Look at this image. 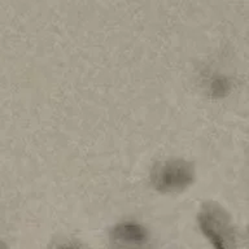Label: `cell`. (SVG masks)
Returning a JSON list of instances; mask_svg holds the SVG:
<instances>
[{
    "mask_svg": "<svg viewBox=\"0 0 249 249\" xmlns=\"http://www.w3.org/2000/svg\"><path fill=\"white\" fill-rule=\"evenodd\" d=\"M0 249H7V247H5L3 241H0Z\"/></svg>",
    "mask_w": 249,
    "mask_h": 249,
    "instance_id": "obj_5",
    "label": "cell"
},
{
    "mask_svg": "<svg viewBox=\"0 0 249 249\" xmlns=\"http://www.w3.org/2000/svg\"><path fill=\"white\" fill-rule=\"evenodd\" d=\"M149 186L165 196L184 194L196 182V167L190 160L169 157L156 162L149 170Z\"/></svg>",
    "mask_w": 249,
    "mask_h": 249,
    "instance_id": "obj_1",
    "label": "cell"
},
{
    "mask_svg": "<svg viewBox=\"0 0 249 249\" xmlns=\"http://www.w3.org/2000/svg\"><path fill=\"white\" fill-rule=\"evenodd\" d=\"M245 249H249V229L245 233Z\"/></svg>",
    "mask_w": 249,
    "mask_h": 249,
    "instance_id": "obj_4",
    "label": "cell"
},
{
    "mask_svg": "<svg viewBox=\"0 0 249 249\" xmlns=\"http://www.w3.org/2000/svg\"><path fill=\"white\" fill-rule=\"evenodd\" d=\"M47 249H87L81 240L71 236H58L51 241Z\"/></svg>",
    "mask_w": 249,
    "mask_h": 249,
    "instance_id": "obj_3",
    "label": "cell"
},
{
    "mask_svg": "<svg viewBox=\"0 0 249 249\" xmlns=\"http://www.w3.org/2000/svg\"><path fill=\"white\" fill-rule=\"evenodd\" d=\"M109 249H156L153 233L147 225L134 218H124L109 227Z\"/></svg>",
    "mask_w": 249,
    "mask_h": 249,
    "instance_id": "obj_2",
    "label": "cell"
}]
</instances>
